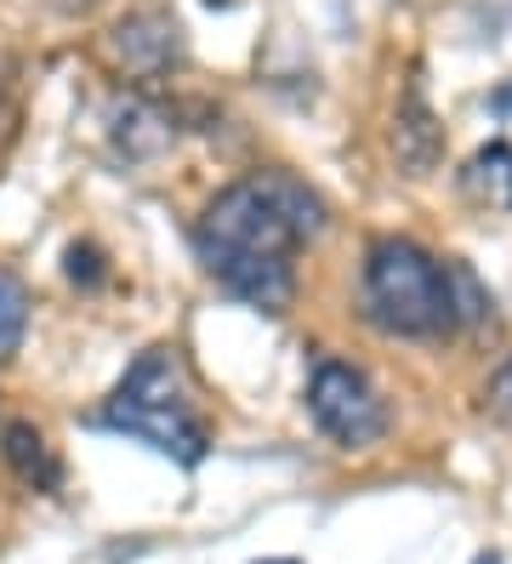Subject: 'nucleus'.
<instances>
[{"mask_svg":"<svg viewBox=\"0 0 512 564\" xmlns=\"http://www.w3.org/2000/svg\"><path fill=\"white\" fill-rule=\"evenodd\" d=\"M307 416H314L319 434L336 440L341 451H370L388 434V400L348 359H319L314 365V377H307Z\"/></svg>","mask_w":512,"mask_h":564,"instance_id":"obj_3","label":"nucleus"},{"mask_svg":"<svg viewBox=\"0 0 512 564\" xmlns=\"http://www.w3.org/2000/svg\"><path fill=\"white\" fill-rule=\"evenodd\" d=\"M257 564H296V558H257Z\"/></svg>","mask_w":512,"mask_h":564,"instance_id":"obj_17","label":"nucleus"},{"mask_svg":"<svg viewBox=\"0 0 512 564\" xmlns=\"http://www.w3.org/2000/svg\"><path fill=\"white\" fill-rule=\"evenodd\" d=\"M495 393H501V400H506V405H512V359H506V371H501V377H495Z\"/></svg>","mask_w":512,"mask_h":564,"instance_id":"obj_15","label":"nucleus"},{"mask_svg":"<svg viewBox=\"0 0 512 564\" xmlns=\"http://www.w3.org/2000/svg\"><path fill=\"white\" fill-rule=\"evenodd\" d=\"M102 427H115V434H131L154 445L160 456L183 462V468H194V462H205V427L188 405H131V400H109L102 405Z\"/></svg>","mask_w":512,"mask_h":564,"instance_id":"obj_4","label":"nucleus"},{"mask_svg":"<svg viewBox=\"0 0 512 564\" xmlns=\"http://www.w3.org/2000/svg\"><path fill=\"white\" fill-rule=\"evenodd\" d=\"M109 138L126 160H154V154L171 149V138H177V120H171V109H160L154 97H120L109 109Z\"/></svg>","mask_w":512,"mask_h":564,"instance_id":"obj_8","label":"nucleus"},{"mask_svg":"<svg viewBox=\"0 0 512 564\" xmlns=\"http://www.w3.org/2000/svg\"><path fill=\"white\" fill-rule=\"evenodd\" d=\"M52 12H63V18H80V12H91V7H102V0H46Z\"/></svg>","mask_w":512,"mask_h":564,"instance_id":"obj_14","label":"nucleus"},{"mask_svg":"<svg viewBox=\"0 0 512 564\" xmlns=\"http://www.w3.org/2000/svg\"><path fill=\"white\" fill-rule=\"evenodd\" d=\"M115 400H131V405H188V365L177 348H143L131 359V371L120 377Z\"/></svg>","mask_w":512,"mask_h":564,"instance_id":"obj_7","label":"nucleus"},{"mask_svg":"<svg viewBox=\"0 0 512 564\" xmlns=\"http://www.w3.org/2000/svg\"><path fill=\"white\" fill-rule=\"evenodd\" d=\"M63 269H68V280H75V285H97L102 280V257H97V246H68L63 251Z\"/></svg>","mask_w":512,"mask_h":564,"instance_id":"obj_13","label":"nucleus"},{"mask_svg":"<svg viewBox=\"0 0 512 564\" xmlns=\"http://www.w3.org/2000/svg\"><path fill=\"white\" fill-rule=\"evenodd\" d=\"M109 57L120 63L126 75H165L183 63V23L160 12V7H143V12H126L115 29H109Z\"/></svg>","mask_w":512,"mask_h":564,"instance_id":"obj_5","label":"nucleus"},{"mask_svg":"<svg viewBox=\"0 0 512 564\" xmlns=\"http://www.w3.org/2000/svg\"><path fill=\"white\" fill-rule=\"evenodd\" d=\"M478 564H501V558H495V553H478Z\"/></svg>","mask_w":512,"mask_h":564,"instance_id":"obj_16","label":"nucleus"},{"mask_svg":"<svg viewBox=\"0 0 512 564\" xmlns=\"http://www.w3.org/2000/svg\"><path fill=\"white\" fill-rule=\"evenodd\" d=\"M325 228V200L291 172L228 183L194 223V251L239 303L280 314L296 296V246Z\"/></svg>","mask_w":512,"mask_h":564,"instance_id":"obj_1","label":"nucleus"},{"mask_svg":"<svg viewBox=\"0 0 512 564\" xmlns=\"http://www.w3.org/2000/svg\"><path fill=\"white\" fill-rule=\"evenodd\" d=\"M0 456H7V468L29 490H57L63 485V462H57L52 440L34 422H7V434H0Z\"/></svg>","mask_w":512,"mask_h":564,"instance_id":"obj_9","label":"nucleus"},{"mask_svg":"<svg viewBox=\"0 0 512 564\" xmlns=\"http://www.w3.org/2000/svg\"><path fill=\"white\" fill-rule=\"evenodd\" d=\"M364 319L388 337H444L456 330L450 262L404 235H375L364 246Z\"/></svg>","mask_w":512,"mask_h":564,"instance_id":"obj_2","label":"nucleus"},{"mask_svg":"<svg viewBox=\"0 0 512 564\" xmlns=\"http://www.w3.org/2000/svg\"><path fill=\"white\" fill-rule=\"evenodd\" d=\"M23 337H29V285L12 269H0V365L18 359Z\"/></svg>","mask_w":512,"mask_h":564,"instance_id":"obj_11","label":"nucleus"},{"mask_svg":"<svg viewBox=\"0 0 512 564\" xmlns=\"http://www.w3.org/2000/svg\"><path fill=\"white\" fill-rule=\"evenodd\" d=\"M450 291H456V314H461V325H467V319H472V325L495 319V303L484 296V285H478V274L467 269V262H450Z\"/></svg>","mask_w":512,"mask_h":564,"instance_id":"obj_12","label":"nucleus"},{"mask_svg":"<svg viewBox=\"0 0 512 564\" xmlns=\"http://www.w3.org/2000/svg\"><path fill=\"white\" fill-rule=\"evenodd\" d=\"M467 194H478V200H490V206H512V143H490V149H478L467 160V172H461Z\"/></svg>","mask_w":512,"mask_h":564,"instance_id":"obj_10","label":"nucleus"},{"mask_svg":"<svg viewBox=\"0 0 512 564\" xmlns=\"http://www.w3.org/2000/svg\"><path fill=\"white\" fill-rule=\"evenodd\" d=\"M393 160L404 165L410 177H427L433 165L444 160V126L427 104V91L422 80H410L404 97H399V109H393Z\"/></svg>","mask_w":512,"mask_h":564,"instance_id":"obj_6","label":"nucleus"}]
</instances>
